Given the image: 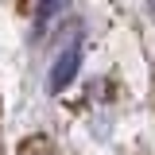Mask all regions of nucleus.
<instances>
[{
    "label": "nucleus",
    "instance_id": "nucleus-1",
    "mask_svg": "<svg viewBox=\"0 0 155 155\" xmlns=\"http://www.w3.org/2000/svg\"><path fill=\"white\" fill-rule=\"evenodd\" d=\"M81 54H85V35H81V27H70V35L62 39V47L54 51V62H51V70H47V89H51V93H62L78 78Z\"/></svg>",
    "mask_w": 155,
    "mask_h": 155
},
{
    "label": "nucleus",
    "instance_id": "nucleus-3",
    "mask_svg": "<svg viewBox=\"0 0 155 155\" xmlns=\"http://www.w3.org/2000/svg\"><path fill=\"white\" fill-rule=\"evenodd\" d=\"M147 4H151V16H155V0H147Z\"/></svg>",
    "mask_w": 155,
    "mask_h": 155
},
{
    "label": "nucleus",
    "instance_id": "nucleus-2",
    "mask_svg": "<svg viewBox=\"0 0 155 155\" xmlns=\"http://www.w3.org/2000/svg\"><path fill=\"white\" fill-rule=\"evenodd\" d=\"M66 8H70V0H39L35 4V31H47Z\"/></svg>",
    "mask_w": 155,
    "mask_h": 155
}]
</instances>
